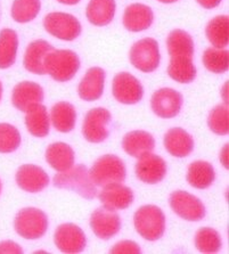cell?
Wrapping results in <instances>:
<instances>
[{
  "label": "cell",
  "instance_id": "obj_1",
  "mask_svg": "<svg viewBox=\"0 0 229 254\" xmlns=\"http://www.w3.org/2000/svg\"><path fill=\"white\" fill-rule=\"evenodd\" d=\"M166 48L170 55L168 74L179 83H191L196 78V67L193 63L195 46L191 34L184 30H172L166 38Z\"/></svg>",
  "mask_w": 229,
  "mask_h": 254
},
{
  "label": "cell",
  "instance_id": "obj_2",
  "mask_svg": "<svg viewBox=\"0 0 229 254\" xmlns=\"http://www.w3.org/2000/svg\"><path fill=\"white\" fill-rule=\"evenodd\" d=\"M53 185L60 190L75 191L86 199L95 198L97 195L96 185L91 182L89 170L83 164H77L57 173L53 179Z\"/></svg>",
  "mask_w": 229,
  "mask_h": 254
},
{
  "label": "cell",
  "instance_id": "obj_3",
  "mask_svg": "<svg viewBox=\"0 0 229 254\" xmlns=\"http://www.w3.org/2000/svg\"><path fill=\"white\" fill-rule=\"evenodd\" d=\"M80 68L77 54L70 49H54L45 59V71L57 82H68Z\"/></svg>",
  "mask_w": 229,
  "mask_h": 254
},
{
  "label": "cell",
  "instance_id": "obj_4",
  "mask_svg": "<svg viewBox=\"0 0 229 254\" xmlns=\"http://www.w3.org/2000/svg\"><path fill=\"white\" fill-rule=\"evenodd\" d=\"M134 225L146 241H157L165 232V215L156 205H144L136 211Z\"/></svg>",
  "mask_w": 229,
  "mask_h": 254
},
{
  "label": "cell",
  "instance_id": "obj_5",
  "mask_svg": "<svg viewBox=\"0 0 229 254\" xmlns=\"http://www.w3.org/2000/svg\"><path fill=\"white\" fill-rule=\"evenodd\" d=\"M89 177L96 186H105L113 183H123L127 177L126 164L119 156L106 154L95 161L89 170Z\"/></svg>",
  "mask_w": 229,
  "mask_h": 254
},
{
  "label": "cell",
  "instance_id": "obj_6",
  "mask_svg": "<svg viewBox=\"0 0 229 254\" xmlns=\"http://www.w3.org/2000/svg\"><path fill=\"white\" fill-rule=\"evenodd\" d=\"M14 228L25 240H38L48 229L47 214L37 207H24L15 217Z\"/></svg>",
  "mask_w": 229,
  "mask_h": 254
},
{
  "label": "cell",
  "instance_id": "obj_7",
  "mask_svg": "<svg viewBox=\"0 0 229 254\" xmlns=\"http://www.w3.org/2000/svg\"><path fill=\"white\" fill-rule=\"evenodd\" d=\"M129 61L133 66L144 73H152L161 62L160 48L153 38H144L133 45L129 52Z\"/></svg>",
  "mask_w": 229,
  "mask_h": 254
},
{
  "label": "cell",
  "instance_id": "obj_8",
  "mask_svg": "<svg viewBox=\"0 0 229 254\" xmlns=\"http://www.w3.org/2000/svg\"><path fill=\"white\" fill-rule=\"evenodd\" d=\"M44 28L50 36L64 41H73L81 34L82 26L72 14L53 11L45 16Z\"/></svg>",
  "mask_w": 229,
  "mask_h": 254
},
{
  "label": "cell",
  "instance_id": "obj_9",
  "mask_svg": "<svg viewBox=\"0 0 229 254\" xmlns=\"http://www.w3.org/2000/svg\"><path fill=\"white\" fill-rule=\"evenodd\" d=\"M112 114L104 107H95L88 111L82 123V134L86 140L92 144L103 142L110 136Z\"/></svg>",
  "mask_w": 229,
  "mask_h": 254
},
{
  "label": "cell",
  "instance_id": "obj_10",
  "mask_svg": "<svg viewBox=\"0 0 229 254\" xmlns=\"http://www.w3.org/2000/svg\"><path fill=\"white\" fill-rule=\"evenodd\" d=\"M172 211L187 221H200L207 214L204 204L196 196L185 190H174L169 197Z\"/></svg>",
  "mask_w": 229,
  "mask_h": 254
},
{
  "label": "cell",
  "instance_id": "obj_11",
  "mask_svg": "<svg viewBox=\"0 0 229 254\" xmlns=\"http://www.w3.org/2000/svg\"><path fill=\"white\" fill-rule=\"evenodd\" d=\"M112 94L119 103L135 105L142 101L144 87L142 82L129 72H120L112 82Z\"/></svg>",
  "mask_w": 229,
  "mask_h": 254
},
{
  "label": "cell",
  "instance_id": "obj_12",
  "mask_svg": "<svg viewBox=\"0 0 229 254\" xmlns=\"http://www.w3.org/2000/svg\"><path fill=\"white\" fill-rule=\"evenodd\" d=\"M182 95L172 88H161L154 92L151 98L153 112L161 119H172L180 113Z\"/></svg>",
  "mask_w": 229,
  "mask_h": 254
},
{
  "label": "cell",
  "instance_id": "obj_13",
  "mask_svg": "<svg viewBox=\"0 0 229 254\" xmlns=\"http://www.w3.org/2000/svg\"><path fill=\"white\" fill-rule=\"evenodd\" d=\"M54 243L63 253H80L87 246V237L83 230L75 224L60 225L54 235Z\"/></svg>",
  "mask_w": 229,
  "mask_h": 254
},
{
  "label": "cell",
  "instance_id": "obj_14",
  "mask_svg": "<svg viewBox=\"0 0 229 254\" xmlns=\"http://www.w3.org/2000/svg\"><path fill=\"white\" fill-rule=\"evenodd\" d=\"M90 228L99 240H111L121 229V219L115 210L105 206L98 207L91 213Z\"/></svg>",
  "mask_w": 229,
  "mask_h": 254
},
{
  "label": "cell",
  "instance_id": "obj_15",
  "mask_svg": "<svg viewBox=\"0 0 229 254\" xmlns=\"http://www.w3.org/2000/svg\"><path fill=\"white\" fill-rule=\"evenodd\" d=\"M135 170L136 176L141 182L155 185L164 179L166 175V163L161 156L151 152L139 157Z\"/></svg>",
  "mask_w": 229,
  "mask_h": 254
},
{
  "label": "cell",
  "instance_id": "obj_16",
  "mask_svg": "<svg viewBox=\"0 0 229 254\" xmlns=\"http://www.w3.org/2000/svg\"><path fill=\"white\" fill-rule=\"evenodd\" d=\"M45 98L40 84L32 81H22L14 87L11 92V104L21 112H28L31 107L41 104Z\"/></svg>",
  "mask_w": 229,
  "mask_h": 254
},
{
  "label": "cell",
  "instance_id": "obj_17",
  "mask_svg": "<svg viewBox=\"0 0 229 254\" xmlns=\"http://www.w3.org/2000/svg\"><path fill=\"white\" fill-rule=\"evenodd\" d=\"M134 191L121 183H113L103 186L98 198L103 206L111 210H126L134 202Z\"/></svg>",
  "mask_w": 229,
  "mask_h": 254
},
{
  "label": "cell",
  "instance_id": "obj_18",
  "mask_svg": "<svg viewBox=\"0 0 229 254\" xmlns=\"http://www.w3.org/2000/svg\"><path fill=\"white\" fill-rule=\"evenodd\" d=\"M15 179L17 186L28 193H39L49 185V176L44 169L34 164L19 167Z\"/></svg>",
  "mask_w": 229,
  "mask_h": 254
},
{
  "label": "cell",
  "instance_id": "obj_19",
  "mask_svg": "<svg viewBox=\"0 0 229 254\" xmlns=\"http://www.w3.org/2000/svg\"><path fill=\"white\" fill-rule=\"evenodd\" d=\"M106 73L102 67H90L79 83L77 94L82 101L95 102L102 97L105 87Z\"/></svg>",
  "mask_w": 229,
  "mask_h": 254
},
{
  "label": "cell",
  "instance_id": "obj_20",
  "mask_svg": "<svg viewBox=\"0 0 229 254\" xmlns=\"http://www.w3.org/2000/svg\"><path fill=\"white\" fill-rule=\"evenodd\" d=\"M154 13L150 6L144 3H131L124 9L123 26L130 32L145 31L153 24Z\"/></svg>",
  "mask_w": 229,
  "mask_h": 254
},
{
  "label": "cell",
  "instance_id": "obj_21",
  "mask_svg": "<svg viewBox=\"0 0 229 254\" xmlns=\"http://www.w3.org/2000/svg\"><path fill=\"white\" fill-rule=\"evenodd\" d=\"M54 49L55 48L44 39L30 42L25 51L24 59H23V65H24L25 70L38 75L46 74L45 59Z\"/></svg>",
  "mask_w": 229,
  "mask_h": 254
},
{
  "label": "cell",
  "instance_id": "obj_22",
  "mask_svg": "<svg viewBox=\"0 0 229 254\" xmlns=\"http://www.w3.org/2000/svg\"><path fill=\"white\" fill-rule=\"evenodd\" d=\"M164 147L170 155L174 157H186L193 152L194 139L182 128H171L164 134Z\"/></svg>",
  "mask_w": 229,
  "mask_h": 254
},
{
  "label": "cell",
  "instance_id": "obj_23",
  "mask_svg": "<svg viewBox=\"0 0 229 254\" xmlns=\"http://www.w3.org/2000/svg\"><path fill=\"white\" fill-rule=\"evenodd\" d=\"M122 148L128 155L139 159L153 151L155 148V139L150 132L144 130H135L124 134Z\"/></svg>",
  "mask_w": 229,
  "mask_h": 254
},
{
  "label": "cell",
  "instance_id": "obj_24",
  "mask_svg": "<svg viewBox=\"0 0 229 254\" xmlns=\"http://www.w3.org/2000/svg\"><path fill=\"white\" fill-rule=\"evenodd\" d=\"M46 161L54 170L63 172L75 164V151L67 142H53L46 149Z\"/></svg>",
  "mask_w": 229,
  "mask_h": 254
},
{
  "label": "cell",
  "instance_id": "obj_25",
  "mask_svg": "<svg viewBox=\"0 0 229 254\" xmlns=\"http://www.w3.org/2000/svg\"><path fill=\"white\" fill-rule=\"evenodd\" d=\"M50 122L58 132H71L76 122V107L68 102L56 103L50 111Z\"/></svg>",
  "mask_w": 229,
  "mask_h": 254
},
{
  "label": "cell",
  "instance_id": "obj_26",
  "mask_svg": "<svg viewBox=\"0 0 229 254\" xmlns=\"http://www.w3.org/2000/svg\"><path fill=\"white\" fill-rule=\"evenodd\" d=\"M115 9V0H90L87 6L86 15L92 25L106 26L113 21Z\"/></svg>",
  "mask_w": 229,
  "mask_h": 254
},
{
  "label": "cell",
  "instance_id": "obj_27",
  "mask_svg": "<svg viewBox=\"0 0 229 254\" xmlns=\"http://www.w3.org/2000/svg\"><path fill=\"white\" fill-rule=\"evenodd\" d=\"M25 113V126L28 131L33 137L44 138L47 136L50 130V117L46 106L38 104Z\"/></svg>",
  "mask_w": 229,
  "mask_h": 254
},
{
  "label": "cell",
  "instance_id": "obj_28",
  "mask_svg": "<svg viewBox=\"0 0 229 254\" xmlns=\"http://www.w3.org/2000/svg\"><path fill=\"white\" fill-rule=\"evenodd\" d=\"M186 178L192 187L197 190H205L215 183L216 171L213 165L207 161H195L189 164Z\"/></svg>",
  "mask_w": 229,
  "mask_h": 254
},
{
  "label": "cell",
  "instance_id": "obj_29",
  "mask_svg": "<svg viewBox=\"0 0 229 254\" xmlns=\"http://www.w3.org/2000/svg\"><path fill=\"white\" fill-rule=\"evenodd\" d=\"M18 36L16 31L5 28L0 31V70L13 66L16 62Z\"/></svg>",
  "mask_w": 229,
  "mask_h": 254
},
{
  "label": "cell",
  "instance_id": "obj_30",
  "mask_svg": "<svg viewBox=\"0 0 229 254\" xmlns=\"http://www.w3.org/2000/svg\"><path fill=\"white\" fill-rule=\"evenodd\" d=\"M208 40L215 48L224 49L229 44V17L218 15L208 23L205 29Z\"/></svg>",
  "mask_w": 229,
  "mask_h": 254
},
{
  "label": "cell",
  "instance_id": "obj_31",
  "mask_svg": "<svg viewBox=\"0 0 229 254\" xmlns=\"http://www.w3.org/2000/svg\"><path fill=\"white\" fill-rule=\"evenodd\" d=\"M205 68L216 74H221L228 71L229 67V52L227 49H219L209 47L202 56Z\"/></svg>",
  "mask_w": 229,
  "mask_h": 254
},
{
  "label": "cell",
  "instance_id": "obj_32",
  "mask_svg": "<svg viewBox=\"0 0 229 254\" xmlns=\"http://www.w3.org/2000/svg\"><path fill=\"white\" fill-rule=\"evenodd\" d=\"M41 9V0H14L10 15L17 23H29L38 16Z\"/></svg>",
  "mask_w": 229,
  "mask_h": 254
},
{
  "label": "cell",
  "instance_id": "obj_33",
  "mask_svg": "<svg viewBox=\"0 0 229 254\" xmlns=\"http://www.w3.org/2000/svg\"><path fill=\"white\" fill-rule=\"evenodd\" d=\"M194 242L196 249L202 253H217L223 246L219 233L210 227H203L197 230Z\"/></svg>",
  "mask_w": 229,
  "mask_h": 254
},
{
  "label": "cell",
  "instance_id": "obj_34",
  "mask_svg": "<svg viewBox=\"0 0 229 254\" xmlns=\"http://www.w3.org/2000/svg\"><path fill=\"white\" fill-rule=\"evenodd\" d=\"M208 126L213 133L226 136L229 132V110L226 104H220L211 110L208 117Z\"/></svg>",
  "mask_w": 229,
  "mask_h": 254
},
{
  "label": "cell",
  "instance_id": "obj_35",
  "mask_svg": "<svg viewBox=\"0 0 229 254\" xmlns=\"http://www.w3.org/2000/svg\"><path fill=\"white\" fill-rule=\"evenodd\" d=\"M21 133L9 123H0V153H13L21 145Z\"/></svg>",
  "mask_w": 229,
  "mask_h": 254
},
{
  "label": "cell",
  "instance_id": "obj_36",
  "mask_svg": "<svg viewBox=\"0 0 229 254\" xmlns=\"http://www.w3.org/2000/svg\"><path fill=\"white\" fill-rule=\"evenodd\" d=\"M110 252L113 254H139L142 253V249L134 241H121L116 243Z\"/></svg>",
  "mask_w": 229,
  "mask_h": 254
},
{
  "label": "cell",
  "instance_id": "obj_37",
  "mask_svg": "<svg viewBox=\"0 0 229 254\" xmlns=\"http://www.w3.org/2000/svg\"><path fill=\"white\" fill-rule=\"evenodd\" d=\"M23 249L13 241L0 242V254H21Z\"/></svg>",
  "mask_w": 229,
  "mask_h": 254
},
{
  "label": "cell",
  "instance_id": "obj_38",
  "mask_svg": "<svg viewBox=\"0 0 229 254\" xmlns=\"http://www.w3.org/2000/svg\"><path fill=\"white\" fill-rule=\"evenodd\" d=\"M196 1L205 9H213L218 7L223 0H196Z\"/></svg>",
  "mask_w": 229,
  "mask_h": 254
},
{
  "label": "cell",
  "instance_id": "obj_39",
  "mask_svg": "<svg viewBox=\"0 0 229 254\" xmlns=\"http://www.w3.org/2000/svg\"><path fill=\"white\" fill-rule=\"evenodd\" d=\"M219 160L220 163L224 168L228 169L229 168V160H228V144L224 145V147L221 148L220 151V155H219Z\"/></svg>",
  "mask_w": 229,
  "mask_h": 254
},
{
  "label": "cell",
  "instance_id": "obj_40",
  "mask_svg": "<svg viewBox=\"0 0 229 254\" xmlns=\"http://www.w3.org/2000/svg\"><path fill=\"white\" fill-rule=\"evenodd\" d=\"M221 97H223L224 103L228 105V81H226V83L221 88Z\"/></svg>",
  "mask_w": 229,
  "mask_h": 254
},
{
  "label": "cell",
  "instance_id": "obj_41",
  "mask_svg": "<svg viewBox=\"0 0 229 254\" xmlns=\"http://www.w3.org/2000/svg\"><path fill=\"white\" fill-rule=\"evenodd\" d=\"M57 1L63 3V5L73 6V5H76L77 2H80V0H57Z\"/></svg>",
  "mask_w": 229,
  "mask_h": 254
},
{
  "label": "cell",
  "instance_id": "obj_42",
  "mask_svg": "<svg viewBox=\"0 0 229 254\" xmlns=\"http://www.w3.org/2000/svg\"><path fill=\"white\" fill-rule=\"evenodd\" d=\"M157 1H160L162 3H173V2H177L178 0H157Z\"/></svg>",
  "mask_w": 229,
  "mask_h": 254
},
{
  "label": "cell",
  "instance_id": "obj_43",
  "mask_svg": "<svg viewBox=\"0 0 229 254\" xmlns=\"http://www.w3.org/2000/svg\"><path fill=\"white\" fill-rule=\"evenodd\" d=\"M1 96H2V83L0 81V101H1Z\"/></svg>",
  "mask_w": 229,
  "mask_h": 254
},
{
  "label": "cell",
  "instance_id": "obj_44",
  "mask_svg": "<svg viewBox=\"0 0 229 254\" xmlns=\"http://www.w3.org/2000/svg\"><path fill=\"white\" fill-rule=\"evenodd\" d=\"M0 21H1V2H0Z\"/></svg>",
  "mask_w": 229,
  "mask_h": 254
},
{
  "label": "cell",
  "instance_id": "obj_45",
  "mask_svg": "<svg viewBox=\"0 0 229 254\" xmlns=\"http://www.w3.org/2000/svg\"><path fill=\"white\" fill-rule=\"evenodd\" d=\"M1 187H2L1 186V182H0V193H1Z\"/></svg>",
  "mask_w": 229,
  "mask_h": 254
}]
</instances>
